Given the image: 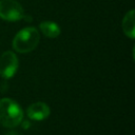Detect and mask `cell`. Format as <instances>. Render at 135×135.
I'll list each match as a JSON object with an SVG mask.
<instances>
[{
    "label": "cell",
    "mask_w": 135,
    "mask_h": 135,
    "mask_svg": "<svg viewBox=\"0 0 135 135\" xmlns=\"http://www.w3.org/2000/svg\"><path fill=\"white\" fill-rule=\"evenodd\" d=\"M23 120V111L19 103L11 98L0 99V124L5 128H15Z\"/></svg>",
    "instance_id": "1"
},
{
    "label": "cell",
    "mask_w": 135,
    "mask_h": 135,
    "mask_svg": "<svg viewBox=\"0 0 135 135\" xmlns=\"http://www.w3.org/2000/svg\"><path fill=\"white\" fill-rule=\"evenodd\" d=\"M40 40V34L35 27H24L14 37L13 47L18 53H28L36 49Z\"/></svg>",
    "instance_id": "2"
},
{
    "label": "cell",
    "mask_w": 135,
    "mask_h": 135,
    "mask_svg": "<svg viewBox=\"0 0 135 135\" xmlns=\"http://www.w3.org/2000/svg\"><path fill=\"white\" fill-rule=\"evenodd\" d=\"M24 16L23 7L16 0H0V18L5 21H18Z\"/></svg>",
    "instance_id": "3"
},
{
    "label": "cell",
    "mask_w": 135,
    "mask_h": 135,
    "mask_svg": "<svg viewBox=\"0 0 135 135\" xmlns=\"http://www.w3.org/2000/svg\"><path fill=\"white\" fill-rule=\"evenodd\" d=\"M18 58L11 51L4 52L0 56V75L5 78H12L18 70Z\"/></svg>",
    "instance_id": "4"
},
{
    "label": "cell",
    "mask_w": 135,
    "mask_h": 135,
    "mask_svg": "<svg viewBox=\"0 0 135 135\" xmlns=\"http://www.w3.org/2000/svg\"><path fill=\"white\" fill-rule=\"evenodd\" d=\"M51 110L49 105L45 102H35L32 103L27 109H26V115L28 118L33 120H43L50 116Z\"/></svg>",
    "instance_id": "5"
},
{
    "label": "cell",
    "mask_w": 135,
    "mask_h": 135,
    "mask_svg": "<svg viewBox=\"0 0 135 135\" xmlns=\"http://www.w3.org/2000/svg\"><path fill=\"white\" fill-rule=\"evenodd\" d=\"M122 30L123 33L131 39H134L135 37V11L131 9L129 11L123 19H122Z\"/></svg>",
    "instance_id": "6"
},
{
    "label": "cell",
    "mask_w": 135,
    "mask_h": 135,
    "mask_svg": "<svg viewBox=\"0 0 135 135\" xmlns=\"http://www.w3.org/2000/svg\"><path fill=\"white\" fill-rule=\"evenodd\" d=\"M39 28L42 34L47 38H56L60 35V26L53 21H43L39 24Z\"/></svg>",
    "instance_id": "7"
},
{
    "label": "cell",
    "mask_w": 135,
    "mask_h": 135,
    "mask_svg": "<svg viewBox=\"0 0 135 135\" xmlns=\"http://www.w3.org/2000/svg\"><path fill=\"white\" fill-rule=\"evenodd\" d=\"M21 123H22V128H23V129H28V128H30V126H31V122H30L28 120L21 121Z\"/></svg>",
    "instance_id": "8"
},
{
    "label": "cell",
    "mask_w": 135,
    "mask_h": 135,
    "mask_svg": "<svg viewBox=\"0 0 135 135\" xmlns=\"http://www.w3.org/2000/svg\"><path fill=\"white\" fill-rule=\"evenodd\" d=\"M5 135H20V134L17 133V132H8V133H6Z\"/></svg>",
    "instance_id": "9"
}]
</instances>
